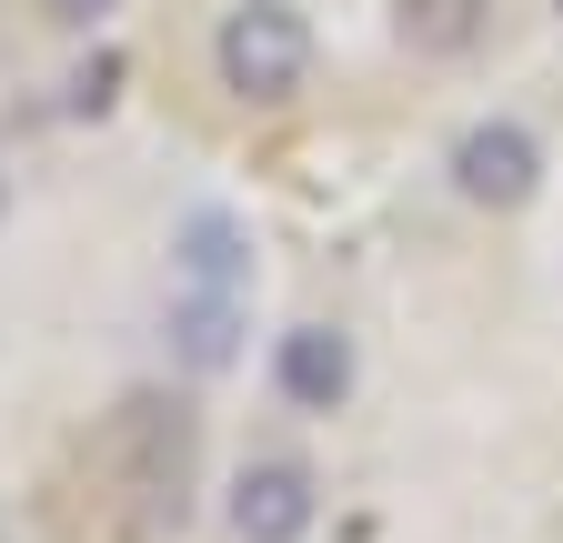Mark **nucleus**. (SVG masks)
<instances>
[{
    "label": "nucleus",
    "instance_id": "obj_1",
    "mask_svg": "<svg viewBox=\"0 0 563 543\" xmlns=\"http://www.w3.org/2000/svg\"><path fill=\"white\" fill-rule=\"evenodd\" d=\"M211 71H222V91L252 101V111L302 101V81H312V21L292 11V0H232L222 31H211Z\"/></svg>",
    "mask_w": 563,
    "mask_h": 543
},
{
    "label": "nucleus",
    "instance_id": "obj_2",
    "mask_svg": "<svg viewBox=\"0 0 563 543\" xmlns=\"http://www.w3.org/2000/svg\"><path fill=\"white\" fill-rule=\"evenodd\" d=\"M443 171H453V191L473 201V212H523V201L543 191V142H533L523 121L493 111V121H473L463 142H453Z\"/></svg>",
    "mask_w": 563,
    "mask_h": 543
},
{
    "label": "nucleus",
    "instance_id": "obj_3",
    "mask_svg": "<svg viewBox=\"0 0 563 543\" xmlns=\"http://www.w3.org/2000/svg\"><path fill=\"white\" fill-rule=\"evenodd\" d=\"M232 533L242 543H302L312 523H322V484H312V463H292V453H262V463H242L232 473Z\"/></svg>",
    "mask_w": 563,
    "mask_h": 543
},
{
    "label": "nucleus",
    "instance_id": "obj_4",
    "mask_svg": "<svg viewBox=\"0 0 563 543\" xmlns=\"http://www.w3.org/2000/svg\"><path fill=\"white\" fill-rule=\"evenodd\" d=\"M352 383H363V353H352L342 322H292L272 353V392L292 402V413H342Z\"/></svg>",
    "mask_w": 563,
    "mask_h": 543
},
{
    "label": "nucleus",
    "instance_id": "obj_5",
    "mask_svg": "<svg viewBox=\"0 0 563 543\" xmlns=\"http://www.w3.org/2000/svg\"><path fill=\"white\" fill-rule=\"evenodd\" d=\"M172 282L181 292H252V232L232 212H181L172 222Z\"/></svg>",
    "mask_w": 563,
    "mask_h": 543
},
{
    "label": "nucleus",
    "instance_id": "obj_6",
    "mask_svg": "<svg viewBox=\"0 0 563 543\" xmlns=\"http://www.w3.org/2000/svg\"><path fill=\"white\" fill-rule=\"evenodd\" d=\"M172 353L191 373H232L242 363V292H172Z\"/></svg>",
    "mask_w": 563,
    "mask_h": 543
},
{
    "label": "nucleus",
    "instance_id": "obj_7",
    "mask_svg": "<svg viewBox=\"0 0 563 543\" xmlns=\"http://www.w3.org/2000/svg\"><path fill=\"white\" fill-rule=\"evenodd\" d=\"M493 21V0H393V41L412 60H463Z\"/></svg>",
    "mask_w": 563,
    "mask_h": 543
},
{
    "label": "nucleus",
    "instance_id": "obj_8",
    "mask_svg": "<svg viewBox=\"0 0 563 543\" xmlns=\"http://www.w3.org/2000/svg\"><path fill=\"white\" fill-rule=\"evenodd\" d=\"M21 11H31L41 31H101V21L121 11V0H21Z\"/></svg>",
    "mask_w": 563,
    "mask_h": 543
},
{
    "label": "nucleus",
    "instance_id": "obj_9",
    "mask_svg": "<svg viewBox=\"0 0 563 543\" xmlns=\"http://www.w3.org/2000/svg\"><path fill=\"white\" fill-rule=\"evenodd\" d=\"M111 91H121V60H91V71L70 81V111H111Z\"/></svg>",
    "mask_w": 563,
    "mask_h": 543
},
{
    "label": "nucleus",
    "instance_id": "obj_10",
    "mask_svg": "<svg viewBox=\"0 0 563 543\" xmlns=\"http://www.w3.org/2000/svg\"><path fill=\"white\" fill-rule=\"evenodd\" d=\"M0 212H11V181H0Z\"/></svg>",
    "mask_w": 563,
    "mask_h": 543
},
{
    "label": "nucleus",
    "instance_id": "obj_11",
    "mask_svg": "<svg viewBox=\"0 0 563 543\" xmlns=\"http://www.w3.org/2000/svg\"><path fill=\"white\" fill-rule=\"evenodd\" d=\"M553 11H563V0H553Z\"/></svg>",
    "mask_w": 563,
    "mask_h": 543
}]
</instances>
